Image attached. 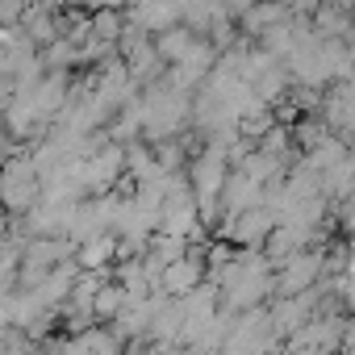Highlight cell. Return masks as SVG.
I'll return each mask as SVG.
<instances>
[{
    "label": "cell",
    "instance_id": "cell-2",
    "mask_svg": "<svg viewBox=\"0 0 355 355\" xmlns=\"http://www.w3.org/2000/svg\"><path fill=\"white\" fill-rule=\"evenodd\" d=\"M101 259H105V247H96V243H92V247L84 251V263H101Z\"/></svg>",
    "mask_w": 355,
    "mask_h": 355
},
{
    "label": "cell",
    "instance_id": "cell-3",
    "mask_svg": "<svg viewBox=\"0 0 355 355\" xmlns=\"http://www.w3.org/2000/svg\"><path fill=\"white\" fill-rule=\"evenodd\" d=\"M0 222H5V205H0Z\"/></svg>",
    "mask_w": 355,
    "mask_h": 355
},
{
    "label": "cell",
    "instance_id": "cell-1",
    "mask_svg": "<svg viewBox=\"0 0 355 355\" xmlns=\"http://www.w3.org/2000/svg\"><path fill=\"white\" fill-rule=\"evenodd\" d=\"M38 197H42V171L34 155L17 150L0 159V205H5V214H30Z\"/></svg>",
    "mask_w": 355,
    "mask_h": 355
}]
</instances>
